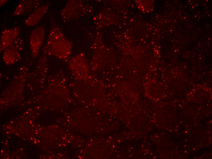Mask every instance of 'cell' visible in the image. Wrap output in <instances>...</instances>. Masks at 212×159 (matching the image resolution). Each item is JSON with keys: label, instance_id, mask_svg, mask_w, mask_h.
I'll list each match as a JSON object with an SVG mask.
<instances>
[{"label": "cell", "instance_id": "cell-1", "mask_svg": "<svg viewBox=\"0 0 212 159\" xmlns=\"http://www.w3.org/2000/svg\"><path fill=\"white\" fill-rule=\"evenodd\" d=\"M70 44L60 28L52 25L43 51L46 54L65 59L69 55Z\"/></svg>", "mask_w": 212, "mask_h": 159}, {"label": "cell", "instance_id": "cell-2", "mask_svg": "<svg viewBox=\"0 0 212 159\" xmlns=\"http://www.w3.org/2000/svg\"><path fill=\"white\" fill-rule=\"evenodd\" d=\"M23 39L18 38L3 51V60L6 64H14L19 61L21 58L20 51L24 46Z\"/></svg>", "mask_w": 212, "mask_h": 159}, {"label": "cell", "instance_id": "cell-3", "mask_svg": "<svg viewBox=\"0 0 212 159\" xmlns=\"http://www.w3.org/2000/svg\"><path fill=\"white\" fill-rule=\"evenodd\" d=\"M45 36L44 28L37 27L31 32L29 38V45L32 56L34 58L38 55L43 43Z\"/></svg>", "mask_w": 212, "mask_h": 159}, {"label": "cell", "instance_id": "cell-4", "mask_svg": "<svg viewBox=\"0 0 212 159\" xmlns=\"http://www.w3.org/2000/svg\"><path fill=\"white\" fill-rule=\"evenodd\" d=\"M40 0H23L20 1L15 8L13 15L20 16L31 13L35 9L43 4Z\"/></svg>", "mask_w": 212, "mask_h": 159}, {"label": "cell", "instance_id": "cell-5", "mask_svg": "<svg viewBox=\"0 0 212 159\" xmlns=\"http://www.w3.org/2000/svg\"><path fill=\"white\" fill-rule=\"evenodd\" d=\"M20 32L19 27L4 30L2 32L0 39V51L2 52L18 38Z\"/></svg>", "mask_w": 212, "mask_h": 159}, {"label": "cell", "instance_id": "cell-6", "mask_svg": "<svg viewBox=\"0 0 212 159\" xmlns=\"http://www.w3.org/2000/svg\"><path fill=\"white\" fill-rule=\"evenodd\" d=\"M49 7V4L47 3L43 4L35 9L25 20V24L28 26H34L37 24L44 16Z\"/></svg>", "mask_w": 212, "mask_h": 159}, {"label": "cell", "instance_id": "cell-7", "mask_svg": "<svg viewBox=\"0 0 212 159\" xmlns=\"http://www.w3.org/2000/svg\"><path fill=\"white\" fill-rule=\"evenodd\" d=\"M7 2V0H0V6H2L5 4Z\"/></svg>", "mask_w": 212, "mask_h": 159}, {"label": "cell", "instance_id": "cell-8", "mask_svg": "<svg viewBox=\"0 0 212 159\" xmlns=\"http://www.w3.org/2000/svg\"><path fill=\"white\" fill-rule=\"evenodd\" d=\"M34 142H35V143H36V141H34Z\"/></svg>", "mask_w": 212, "mask_h": 159}]
</instances>
